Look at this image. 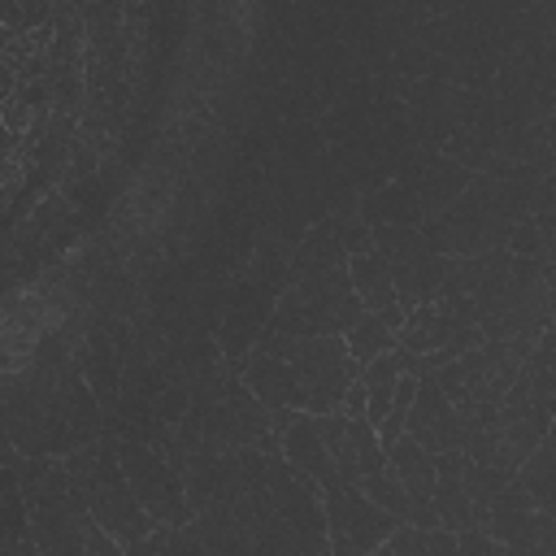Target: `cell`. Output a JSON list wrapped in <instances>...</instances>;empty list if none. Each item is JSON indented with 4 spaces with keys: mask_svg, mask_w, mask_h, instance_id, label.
I'll return each mask as SVG.
<instances>
[{
    "mask_svg": "<svg viewBox=\"0 0 556 556\" xmlns=\"http://www.w3.org/2000/svg\"><path fill=\"white\" fill-rule=\"evenodd\" d=\"M348 339V356L365 369V365H374L378 356H387V352H395L400 348V339H395V330L378 317V313H361L356 317V326L343 334Z\"/></svg>",
    "mask_w": 556,
    "mask_h": 556,
    "instance_id": "16",
    "label": "cell"
},
{
    "mask_svg": "<svg viewBox=\"0 0 556 556\" xmlns=\"http://www.w3.org/2000/svg\"><path fill=\"white\" fill-rule=\"evenodd\" d=\"M348 274H352V287L365 304V313H378L395 334L404 330V308H400V291H395V278H391V265L387 256L374 248V252H361L348 261Z\"/></svg>",
    "mask_w": 556,
    "mask_h": 556,
    "instance_id": "9",
    "label": "cell"
},
{
    "mask_svg": "<svg viewBox=\"0 0 556 556\" xmlns=\"http://www.w3.org/2000/svg\"><path fill=\"white\" fill-rule=\"evenodd\" d=\"M235 513L252 556H330L321 486L282 452L243 447V495Z\"/></svg>",
    "mask_w": 556,
    "mask_h": 556,
    "instance_id": "2",
    "label": "cell"
},
{
    "mask_svg": "<svg viewBox=\"0 0 556 556\" xmlns=\"http://www.w3.org/2000/svg\"><path fill=\"white\" fill-rule=\"evenodd\" d=\"M387 547L400 556H460L452 530H417V526H400L387 539Z\"/></svg>",
    "mask_w": 556,
    "mask_h": 556,
    "instance_id": "18",
    "label": "cell"
},
{
    "mask_svg": "<svg viewBox=\"0 0 556 556\" xmlns=\"http://www.w3.org/2000/svg\"><path fill=\"white\" fill-rule=\"evenodd\" d=\"M87 556H126L122 543H117L113 534H104L96 517H91V526H87Z\"/></svg>",
    "mask_w": 556,
    "mask_h": 556,
    "instance_id": "22",
    "label": "cell"
},
{
    "mask_svg": "<svg viewBox=\"0 0 556 556\" xmlns=\"http://www.w3.org/2000/svg\"><path fill=\"white\" fill-rule=\"evenodd\" d=\"M17 556H35V543H26V547H22V552H17Z\"/></svg>",
    "mask_w": 556,
    "mask_h": 556,
    "instance_id": "25",
    "label": "cell"
},
{
    "mask_svg": "<svg viewBox=\"0 0 556 556\" xmlns=\"http://www.w3.org/2000/svg\"><path fill=\"white\" fill-rule=\"evenodd\" d=\"M161 556H208V552H204V543H200L195 526L187 521L182 530H169V534H165V547H161Z\"/></svg>",
    "mask_w": 556,
    "mask_h": 556,
    "instance_id": "20",
    "label": "cell"
},
{
    "mask_svg": "<svg viewBox=\"0 0 556 556\" xmlns=\"http://www.w3.org/2000/svg\"><path fill=\"white\" fill-rule=\"evenodd\" d=\"M456 552H460V556H500L504 547H500L486 530L473 526V530H460V534H456Z\"/></svg>",
    "mask_w": 556,
    "mask_h": 556,
    "instance_id": "21",
    "label": "cell"
},
{
    "mask_svg": "<svg viewBox=\"0 0 556 556\" xmlns=\"http://www.w3.org/2000/svg\"><path fill=\"white\" fill-rule=\"evenodd\" d=\"M65 469L87 504V513L100 521L104 534H113L122 543L126 556H156L165 547V534L148 508L139 504V495L130 491L126 473H122V460H117V447H113V434H104L100 443H87L78 452L65 456Z\"/></svg>",
    "mask_w": 556,
    "mask_h": 556,
    "instance_id": "3",
    "label": "cell"
},
{
    "mask_svg": "<svg viewBox=\"0 0 556 556\" xmlns=\"http://www.w3.org/2000/svg\"><path fill=\"white\" fill-rule=\"evenodd\" d=\"M374 556H400V552H391V547H378V552H374Z\"/></svg>",
    "mask_w": 556,
    "mask_h": 556,
    "instance_id": "24",
    "label": "cell"
},
{
    "mask_svg": "<svg viewBox=\"0 0 556 556\" xmlns=\"http://www.w3.org/2000/svg\"><path fill=\"white\" fill-rule=\"evenodd\" d=\"M543 230H539V222L534 217H526V222H517L513 230H508V252L513 256H543Z\"/></svg>",
    "mask_w": 556,
    "mask_h": 556,
    "instance_id": "19",
    "label": "cell"
},
{
    "mask_svg": "<svg viewBox=\"0 0 556 556\" xmlns=\"http://www.w3.org/2000/svg\"><path fill=\"white\" fill-rule=\"evenodd\" d=\"M387 465L395 469V478L404 482V491L413 495V504H430L434 500V482H439V456L426 452L417 439H400L395 447H387Z\"/></svg>",
    "mask_w": 556,
    "mask_h": 556,
    "instance_id": "14",
    "label": "cell"
},
{
    "mask_svg": "<svg viewBox=\"0 0 556 556\" xmlns=\"http://www.w3.org/2000/svg\"><path fill=\"white\" fill-rule=\"evenodd\" d=\"M543 556H556V539H552V543H547V552H543Z\"/></svg>",
    "mask_w": 556,
    "mask_h": 556,
    "instance_id": "26",
    "label": "cell"
},
{
    "mask_svg": "<svg viewBox=\"0 0 556 556\" xmlns=\"http://www.w3.org/2000/svg\"><path fill=\"white\" fill-rule=\"evenodd\" d=\"M361 491H365L382 513H391L395 521H408V517H413V495L404 491V482L395 478V469H391V465H382L378 473L361 478Z\"/></svg>",
    "mask_w": 556,
    "mask_h": 556,
    "instance_id": "17",
    "label": "cell"
},
{
    "mask_svg": "<svg viewBox=\"0 0 556 556\" xmlns=\"http://www.w3.org/2000/svg\"><path fill=\"white\" fill-rule=\"evenodd\" d=\"M330 456H334V473L343 482H352V486H361V478H369V473H378L387 465V447H382L378 430L365 417H352L348 421V430L330 447Z\"/></svg>",
    "mask_w": 556,
    "mask_h": 556,
    "instance_id": "11",
    "label": "cell"
},
{
    "mask_svg": "<svg viewBox=\"0 0 556 556\" xmlns=\"http://www.w3.org/2000/svg\"><path fill=\"white\" fill-rule=\"evenodd\" d=\"M122 473L130 482V491L139 495V504L148 508V517L161 530H182L191 521V504H187V482L182 473L169 465V456L156 443L130 439V434H113Z\"/></svg>",
    "mask_w": 556,
    "mask_h": 556,
    "instance_id": "4",
    "label": "cell"
},
{
    "mask_svg": "<svg viewBox=\"0 0 556 556\" xmlns=\"http://www.w3.org/2000/svg\"><path fill=\"white\" fill-rule=\"evenodd\" d=\"M235 369L243 374L248 391L269 408H300V378H295V365L282 361V356H265V352H248L243 361H235Z\"/></svg>",
    "mask_w": 556,
    "mask_h": 556,
    "instance_id": "10",
    "label": "cell"
},
{
    "mask_svg": "<svg viewBox=\"0 0 556 556\" xmlns=\"http://www.w3.org/2000/svg\"><path fill=\"white\" fill-rule=\"evenodd\" d=\"M321 504H326L330 556H374L404 526L391 513H382L361 486H352L343 478H330L321 486Z\"/></svg>",
    "mask_w": 556,
    "mask_h": 556,
    "instance_id": "6",
    "label": "cell"
},
{
    "mask_svg": "<svg viewBox=\"0 0 556 556\" xmlns=\"http://www.w3.org/2000/svg\"><path fill=\"white\" fill-rule=\"evenodd\" d=\"M282 456H287L304 478H313L317 486H326L330 478H339V473H334V456H330V447H326V439L317 434V421H313L308 413H300V417L287 426V434H282Z\"/></svg>",
    "mask_w": 556,
    "mask_h": 556,
    "instance_id": "13",
    "label": "cell"
},
{
    "mask_svg": "<svg viewBox=\"0 0 556 556\" xmlns=\"http://www.w3.org/2000/svg\"><path fill=\"white\" fill-rule=\"evenodd\" d=\"M156 556H161V552H156Z\"/></svg>",
    "mask_w": 556,
    "mask_h": 556,
    "instance_id": "27",
    "label": "cell"
},
{
    "mask_svg": "<svg viewBox=\"0 0 556 556\" xmlns=\"http://www.w3.org/2000/svg\"><path fill=\"white\" fill-rule=\"evenodd\" d=\"M404 434L417 439V443H421L426 452H434V456L465 452V443H469L465 417L452 408V400L439 391L434 378H417V395H413V413H408Z\"/></svg>",
    "mask_w": 556,
    "mask_h": 556,
    "instance_id": "7",
    "label": "cell"
},
{
    "mask_svg": "<svg viewBox=\"0 0 556 556\" xmlns=\"http://www.w3.org/2000/svg\"><path fill=\"white\" fill-rule=\"evenodd\" d=\"M348 261H352V256H348V248H343L334 222L321 217V222L300 239V248H295V256H291V282H295V278L326 274V269H339V265H348Z\"/></svg>",
    "mask_w": 556,
    "mask_h": 556,
    "instance_id": "15",
    "label": "cell"
},
{
    "mask_svg": "<svg viewBox=\"0 0 556 556\" xmlns=\"http://www.w3.org/2000/svg\"><path fill=\"white\" fill-rule=\"evenodd\" d=\"M469 182H473V169H465L460 161H452V156L439 152V156L421 169V178L413 182L417 204H421V222H426V217H439L447 204H456V200L469 191Z\"/></svg>",
    "mask_w": 556,
    "mask_h": 556,
    "instance_id": "12",
    "label": "cell"
},
{
    "mask_svg": "<svg viewBox=\"0 0 556 556\" xmlns=\"http://www.w3.org/2000/svg\"><path fill=\"white\" fill-rule=\"evenodd\" d=\"M182 482L191 517L208 508H235L243 495V452H191Z\"/></svg>",
    "mask_w": 556,
    "mask_h": 556,
    "instance_id": "8",
    "label": "cell"
},
{
    "mask_svg": "<svg viewBox=\"0 0 556 556\" xmlns=\"http://www.w3.org/2000/svg\"><path fill=\"white\" fill-rule=\"evenodd\" d=\"M4 426L9 443L30 456H70L87 443H100L104 404L91 391L78 356L61 343H43L26 374L4 378Z\"/></svg>",
    "mask_w": 556,
    "mask_h": 556,
    "instance_id": "1",
    "label": "cell"
},
{
    "mask_svg": "<svg viewBox=\"0 0 556 556\" xmlns=\"http://www.w3.org/2000/svg\"><path fill=\"white\" fill-rule=\"evenodd\" d=\"M295 378H300V413L321 417V413H339L352 382H361V365L348 356V339L343 334H308L295 339L291 356Z\"/></svg>",
    "mask_w": 556,
    "mask_h": 556,
    "instance_id": "5",
    "label": "cell"
},
{
    "mask_svg": "<svg viewBox=\"0 0 556 556\" xmlns=\"http://www.w3.org/2000/svg\"><path fill=\"white\" fill-rule=\"evenodd\" d=\"M365 404H369L365 382H352V391H348V400H343V413H348V417H365Z\"/></svg>",
    "mask_w": 556,
    "mask_h": 556,
    "instance_id": "23",
    "label": "cell"
}]
</instances>
